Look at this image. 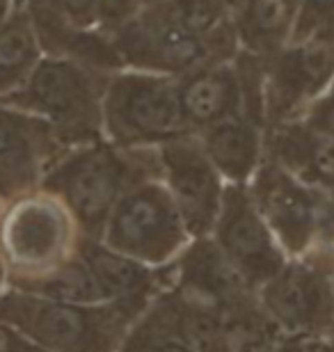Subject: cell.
Instances as JSON below:
<instances>
[{
  "instance_id": "6da1fadb",
  "label": "cell",
  "mask_w": 334,
  "mask_h": 352,
  "mask_svg": "<svg viewBox=\"0 0 334 352\" xmlns=\"http://www.w3.org/2000/svg\"><path fill=\"white\" fill-rule=\"evenodd\" d=\"M147 179H160L158 149H122L98 140L67 149L39 190L69 210L83 236L101 238L117 201Z\"/></svg>"
},
{
  "instance_id": "7a4b0ae2",
  "label": "cell",
  "mask_w": 334,
  "mask_h": 352,
  "mask_svg": "<svg viewBox=\"0 0 334 352\" xmlns=\"http://www.w3.org/2000/svg\"><path fill=\"white\" fill-rule=\"evenodd\" d=\"M147 309L117 302L67 305L10 286L0 295V322L48 352H117Z\"/></svg>"
},
{
  "instance_id": "3957f363",
  "label": "cell",
  "mask_w": 334,
  "mask_h": 352,
  "mask_svg": "<svg viewBox=\"0 0 334 352\" xmlns=\"http://www.w3.org/2000/svg\"><path fill=\"white\" fill-rule=\"evenodd\" d=\"M110 74L44 55L23 87L0 103L44 119L65 149L103 140V91Z\"/></svg>"
},
{
  "instance_id": "277c9868",
  "label": "cell",
  "mask_w": 334,
  "mask_h": 352,
  "mask_svg": "<svg viewBox=\"0 0 334 352\" xmlns=\"http://www.w3.org/2000/svg\"><path fill=\"white\" fill-rule=\"evenodd\" d=\"M176 78L122 69L103 91V140L122 149H158L190 135Z\"/></svg>"
},
{
  "instance_id": "5b68a950",
  "label": "cell",
  "mask_w": 334,
  "mask_h": 352,
  "mask_svg": "<svg viewBox=\"0 0 334 352\" xmlns=\"http://www.w3.org/2000/svg\"><path fill=\"white\" fill-rule=\"evenodd\" d=\"M81 238L69 210L41 190L0 204V261L7 284L67 261L76 254Z\"/></svg>"
},
{
  "instance_id": "8992f818",
  "label": "cell",
  "mask_w": 334,
  "mask_h": 352,
  "mask_svg": "<svg viewBox=\"0 0 334 352\" xmlns=\"http://www.w3.org/2000/svg\"><path fill=\"white\" fill-rule=\"evenodd\" d=\"M165 298L186 327L188 336L197 341L229 311L257 291L233 270L211 236L193 238L179 258L169 265V284Z\"/></svg>"
},
{
  "instance_id": "52a82bcc",
  "label": "cell",
  "mask_w": 334,
  "mask_h": 352,
  "mask_svg": "<svg viewBox=\"0 0 334 352\" xmlns=\"http://www.w3.org/2000/svg\"><path fill=\"white\" fill-rule=\"evenodd\" d=\"M149 267L172 265L193 241L160 179L133 186L112 208L98 238Z\"/></svg>"
},
{
  "instance_id": "ba28073f",
  "label": "cell",
  "mask_w": 334,
  "mask_h": 352,
  "mask_svg": "<svg viewBox=\"0 0 334 352\" xmlns=\"http://www.w3.org/2000/svg\"><path fill=\"white\" fill-rule=\"evenodd\" d=\"M124 69L181 78L206 62H220L211 46L181 23L165 0H152L110 34Z\"/></svg>"
},
{
  "instance_id": "9c48e42d",
  "label": "cell",
  "mask_w": 334,
  "mask_h": 352,
  "mask_svg": "<svg viewBox=\"0 0 334 352\" xmlns=\"http://www.w3.org/2000/svg\"><path fill=\"white\" fill-rule=\"evenodd\" d=\"M264 65V126L298 122L334 82V28L293 41Z\"/></svg>"
},
{
  "instance_id": "30bf717a",
  "label": "cell",
  "mask_w": 334,
  "mask_h": 352,
  "mask_svg": "<svg viewBox=\"0 0 334 352\" xmlns=\"http://www.w3.org/2000/svg\"><path fill=\"white\" fill-rule=\"evenodd\" d=\"M257 300L284 336H334V277L302 258H289Z\"/></svg>"
},
{
  "instance_id": "8fae6325",
  "label": "cell",
  "mask_w": 334,
  "mask_h": 352,
  "mask_svg": "<svg viewBox=\"0 0 334 352\" xmlns=\"http://www.w3.org/2000/svg\"><path fill=\"white\" fill-rule=\"evenodd\" d=\"M211 238L233 270L254 291H259L289 261L245 186L225 188L222 208Z\"/></svg>"
},
{
  "instance_id": "7c38bea8",
  "label": "cell",
  "mask_w": 334,
  "mask_h": 352,
  "mask_svg": "<svg viewBox=\"0 0 334 352\" xmlns=\"http://www.w3.org/2000/svg\"><path fill=\"white\" fill-rule=\"evenodd\" d=\"M160 181L186 224L190 238L211 236L222 208L227 183L204 153L195 133L158 146Z\"/></svg>"
},
{
  "instance_id": "4fadbf2b",
  "label": "cell",
  "mask_w": 334,
  "mask_h": 352,
  "mask_svg": "<svg viewBox=\"0 0 334 352\" xmlns=\"http://www.w3.org/2000/svg\"><path fill=\"white\" fill-rule=\"evenodd\" d=\"M245 188L284 254L289 258L307 254L325 195L270 158H264Z\"/></svg>"
},
{
  "instance_id": "5bb4252c",
  "label": "cell",
  "mask_w": 334,
  "mask_h": 352,
  "mask_svg": "<svg viewBox=\"0 0 334 352\" xmlns=\"http://www.w3.org/2000/svg\"><path fill=\"white\" fill-rule=\"evenodd\" d=\"M65 151L44 119L0 103V204L37 192Z\"/></svg>"
},
{
  "instance_id": "9a60e30c",
  "label": "cell",
  "mask_w": 334,
  "mask_h": 352,
  "mask_svg": "<svg viewBox=\"0 0 334 352\" xmlns=\"http://www.w3.org/2000/svg\"><path fill=\"white\" fill-rule=\"evenodd\" d=\"M76 254L94 277L103 302L149 307L169 284V265L149 267L122 252L108 248L98 238L83 236Z\"/></svg>"
},
{
  "instance_id": "2e32d148",
  "label": "cell",
  "mask_w": 334,
  "mask_h": 352,
  "mask_svg": "<svg viewBox=\"0 0 334 352\" xmlns=\"http://www.w3.org/2000/svg\"><path fill=\"white\" fill-rule=\"evenodd\" d=\"M176 85L183 117L193 133L243 115V87L233 60L206 62L176 78Z\"/></svg>"
},
{
  "instance_id": "e0dca14e",
  "label": "cell",
  "mask_w": 334,
  "mask_h": 352,
  "mask_svg": "<svg viewBox=\"0 0 334 352\" xmlns=\"http://www.w3.org/2000/svg\"><path fill=\"white\" fill-rule=\"evenodd\" d=\"M266 158L298 176L304 186L334 199V140L302 122L270 126L264 133Z\"/></svg>"
},
{
  "instance_id": "ac0fdd59",
  "label": "cell",
  "mask_w": 334,
  "mask_h": 352,
  "mask_svg": "<svg viewBox=\"0 0 334 352\" xmlns=\"http://www.w3.org/2000/svg\"><path fill=\"white\" fill-rule=\"evenodd\" d=\"M264 133L266 129L238 115L195 135L227 186H247L266 158Z\"/></svg>"
},
{
  "instance_id": "d6986e66",
  "label": "cell",
  "mask_w": 334,
  "mask_h": 352,
  "mask_svg": "<svg viewBox=\"0 0 334 352\" xmlns=\"http://www.w3.org/2000/svg\"><path fill=\"white\" fill-rule=\"evenodd\" d=\"M302 0H245L233 10L238 48L270 60L291 44Z\"/></svg>"
},
{
  "instance_id": "ffe728a7",
  "label": "cell",
  "mask_w": 334,
  "mask_h": 352,
  "mask_svg": "<svg viewBox=\"0 0 334 352\" xmlns=\"http://www.w3.org/2000/svg\"><path fill=\"white\" fill-rule=\"evenodd\" d=\"M284 334L261 309L257 293L233 305L200 341V352H273Z\"/></svg>"
},
{
  "instance_id": "44dd1931",
  "label": "cell",
  "mask_w": 334,
  "mask_h": 352,
  "mask_svg": "<svg viewBox=\"0 0 334 352\" xmlns=\"http://www.w3.org/2000/svg\"><path fill=\"white\" fill-rule=\"evenodd\" d=\"M44 58L37 30L23 3L0 21V101L12 96L30 78Z\"/></svg>"
},
{
  "instance_id": "7402d4cb",
  "label": "cell",
  "mask_w": 334,
  "mask_h": 352,
  "mask_svg": "<svg viewBox=\"0 0 334 352\" xmlns=\"http://www.w3.org/2000/svg\"><path fill=\"white\" fill-rule=\"evenodd\" d=\"M117 352H200L174 311L172 302L160 293L145 314L133 322Z\"/></svg>"
},
{
  "instance_id": "603a6c76",
  "label": "cell",
  "mask_w": 334,
  "mask_h": 352,
  "mask_svg": "<svg viewBox=\"0 0 334 352\" xmlns=\"http://www.w3.org/2000/svg\"><path fill=\"white\" fill-rule=\"evenodd\" d=\"M7 286L44 300L67 302V305H98V302H103L94 277L90 274L87 265L83 263V258L78 254L51 267V270L28 279L12 281Z\"/></svg>"
},
{
  "instance_id": "cb8c5ba5",
  "label": "cell",
  "mask_w": 334,
  "mask_h": 352,
  "mask_svg": "<svg viewBox=\"0 0 334 352\" xmlns=\"http://www.w3.org/2000/svg\"><path fill=\"white\" fill-rule=\"evenodd\" d=\"M34 28L98 30L101 0H23Z\"/></svg>"
},
{
  "instance_id": "d4e9b609",
  "label": "cell",
  "mask_w": 334,
  "mask_h": 352,
  "mask_svg": "<svg viewBox=\"0 0 334 352\" xmlns=\"http://www.w3.org/2000/svg\"><path fill=\"white\" fill-rule=\"evenodd\" d=\"M302 261L321 267L323 272L334 277V199L328 195L323 199L314 236H311L309 250L302 256Z\"/></svg>"
},
{
  "instance_id": "484cf974",
  "label": "cell",
  "mask_w": 334,
  "mask_h": 352,
  "mask_svg": "<svg viewBox=\"0 0 334 352\" xmlns=\"http://www.w3.org/2000/svg\"><path fill=\"white\" fill-rule=\"evenodd\" d=\"M334 28V0H302L291 44Z\"/></svg>"
},
{
  "instance_id": "4316f807",
  "label": "cell",
  "mask_w": 334,
  "mask_h": 352,
  "mask_svg": "<svg viewBox=\"0 0 334 352\" xmlns=\"http://www.w3.org/2000/svg\"><path fill=\"white\" fill-rule=\"evenodd\" d=\"M152 0H101V14H98V30L110 34L129 23Z\"/></svg>"
},
{
  "instance_id": "83f0119b",
  "label": "cell",
  "mask_w": 334,
  "mask_h": 352,
  "mask_svg": "<svg viewBox=\"0 0 334 352\" xmlns=\"http://www.w3.org/2000/svg\"><path fill=\"white\" fill-rule=\"evenodd\" d=\"M298 122H302L304 126H309V129H314L334 140V82L323 96H318L316 101L309 105L307 112H304Z\"/></svg>"
},
{
  "instance_id": "f1b7e54d",
  "label": "cell",
  "mask_w": 334,
  "mask_h": 352,
  "mask_svg": "<svg viewBox=\"0 0 334 352\" xmlns=\"http://www.w3.org/2000/svg\"><path fill=\"white\" fill-rule=\"evenodd\" d=\"M321 339H307V336H284L273 352H318Z\"/></svg>"
},
{
  "instance_id": "f546056e",
  "label": "cell",
  "mask_w": 334,
  "mask_h": 352,
  "mask_svg": "<svg viewBox=\"0 0 334 352\" xmlns=\"http://www.w3.org/2000/svg\"><path fill=\"white\" fill-rule=\"evenodd\" d=\"M19 343H21V334L14 332L5 322H0V352H17Z\"/></svg>"
},
{
  "instance_id": "4dcf8cb0",
  "label": "cell",
  "mask_w": 334,
  "mask_h": 352,
  "mask_svg": "<svg viewBox=\"0 0 334 352\" xmlns=\"http://www.w3.org/2000/svg\"><path fill=\"white\" fill-rule=\"evenodd\" d=\"M23 0H0V21H5Z\"/></svg>"
},
{
  "instance_id": "1f68e13d",
  "label": "cell",
  "mask_w": 334,
  "mask_h": 352,
  "mask_svg": "<svg viewBox=\"0 0 334 352\" xmlns=\"http://www.w3.org/2000/svg\"><path fill=\"white\" fill-rule=\"evenodd\" d=\"M17 352H48V350L39 348V346H34L32 341H28V339H23V336H21V343H19Z\"/></svg>"
},
{
  "instance_id": "d6a6232c",
  "label": "cell",
  "mask_w": 334,
  "mask_h": 352,
  "mask_svg": "<svg viewBox=\"0 0 334 352\" xmlns=\"http://www.w3.org/2000/svg\"><path fill=\"white\" fill-rule=\"evenodd\" d=\"M318 352H334V336L321 339V348H318Z\"/></svg>"
},
{
  "instance_id": "836d02e7",
  "label": "cell",
  "mask_w": 334,
  "mask_h": 352,
  "mask_svg": "<svg viewBox=\"0 0 334 352\" xmlns=\"http://www.w3.org/2000/svg\"><path fill=\"white\" fill-rule=\"evenodd\" d=\"M5 288H7V272H5L3 261H0V295L5 293Z\"/></svg>"
},
{
  "instance_id": "e575fe53",
  "label": "cell",
  "mask_w": 334,
  "mask_h": 352,
  "mask_svg": "<svg viewBox=\"0 0 334 352\" xmlns=\"http://www.w3.org/2000/svg\"><path fill=\"white\" fill-rule=\"evenodd\" d=\"M229 3L233 5V10H236V7H238L240 3H245V0H229Z\"/></svg>"
}]
</instances>
